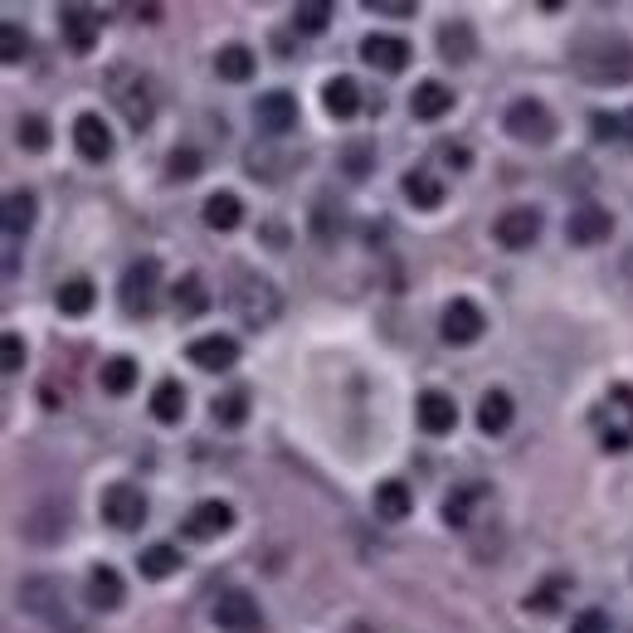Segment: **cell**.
<instances>
[{"mask_svg":"<svg viewBox=\"0 0 633 633\" xmlns=\"http://www.w3.org/2000/svg\"><path fill=\"white\" fill-rule=\"evenodd\" d=\"M575 69L590 83H629L633 78V44L619 35H595L575 44Z\"/></svg>","mask_w":633,"mask_h":633,"instance_id":"1","label":"cell"},{"mask_svg":"<svg viewBox=\"0 0 633 633\" xmlns=\"http://www.w3.org/2000/svg\"><path fill=\"white\" fill-rule=\"evenodd\" d=\"M595 429H599V448H609V453L633 448V390L629 385H614L609 390V400L595 410Z\"/></svg>","mask_w":633,"mask_h":633,"instance_id":"2","label":"cell"},{"mask_svg":"<svg viewBox=\"0 0 633 633\" xmlns=\"http://www.w3.org/2000/svg\"><path fill=\"white\" fill-rule=\"evenodd\" d=\"M156 288H161V263L137 259L127 273H122V288H117L122 312H127V317H147L151 307H156Z\"/></svg>","mask_w":633,"mask_h":633,"instance_id":"3","label":"cell"},{"mask_svg":"<svg viewBox=\"0 0 633 633\" xmlns=\"http://www.w3.org/2000/svg\"><path fill=\"white\" fill-rule=\"evenodd\" d=\"M507 132H512L517 142L546 147V142L556 137V117H551V108H546L541 98H517V103L507 108Z\"/></svg>","mask_w":633,"mask_h":633,"instance_id":"4","label":"cell"},{"mask_svg":"<svg viewBox=\"0 0 633 633\" xmlns=\"http://www.w3.org/2000/svg\"><path fill=\"white\" fill-rule=\"evenodd\" d=\"M103 522L117 526V531H137V526H147V497H142V487L112 483L108 492H103Z\"/></svg>","mask_w":633,"mask_h":633,"instance_id":"5","label":"cell"},{"mask_svg":"<svg viewBox=\"0 0 633 633\" xmlns=\"http://www.w3.org/2000/svg\"><path fill=\"white\" fill-rule=\"evenodd\" d=\"M234 312H239L249 327H268V322L278 317V293H273V283H268V278H244V283L234 288Z\"/></svg>","mask_w":633,"mask_h":633,"instance_id":"6","label":"cell"},{"mask_svg":"<svg viewBox=\"0 0 633 633\" xmlns=\"http://www.w3.org/2000/svg\"><path fill=\"white\" fill-rule=\"evenodd\" d=\"M492 234H497V244H502V249H531V244L541 239V210H531V205H512V210H502V215H497Z\"/></svg>","mask_w":633,"mask_h":633,"instance_id":"7","label":"cell"},{"mask_svg":"<svg viewBox=\"0 0 633 633\" xmlns=\"http://www.w3.org/2000/svg\"><path fill=\"white\" fill-rule=\"evenodd\" d=\"M483 327H487L483 307H478V302H468V298H453L444 307V317H439V332H444L448 346H468V341H478Z\"/></svg>","mask_w":633,"mask_h":633,"instance_id":"8","label":"cell"},{"mask_svg":"<svg viewBox=\"0 0 633 633\" xmlns=\"http://www.w3.org/2000/svg\"><path fill=\"white\" fill-rule=\"evenodd\" d=\"M254 122H259L268 137H283V132H293V122H298V98H293L288 88L259 93V103H254Z\"/></svg>","mask_w":633,"mask_h":633,"instance_id":"9","label":"cell"},{"mask_svg":"<svg viewBox=\"0 0 633 633\" xmlns=\"http://www.w3.org/2000/svg\"><path fill=\"white\" fill-rule=\"evenodd\" d=\"M215 624H220L224 633H259L263 614H259V604H254V595L229 590V595L215 599Z\"/></svg>","mask_w":633,"mask_h":633,"instance_id":"10","label":"cell"},{"mask_svg":"<svg viewBox=\"0 0 633 633\" xmlns=\"http://www.w3.org/2000/svg\"><path fill=\"white\" fill-rule=\"evenodd\" d=\"M609 210H599V205H580V210H570V220H565V239L570 244H580V249H590V244H604L609 239Z\"/></svg>","mask_w":633,"mask_h":633,"instance_id":"11","label":"cell"},{"mask_svg":"<svg viewBox=\"0 0 633 633\" xmlns=\"http://www.w3.org/2000/svg\"><path fill=\"white\" fill-rule=\"evenodd\" d=\"M414 419H419L424 434H453L458 405H453V395H444V390H424L419 405H414Z\"/></svg>","mask_w":633,"mask_h":633,"instance_id":"12","label":"cell"},{"mask_svg":"<svg viewBox=\"0 0 633 633\" xmlns=\"http://www.w3.org/2000/svg\"><path fill=\"white\" fill-rule=\"evenodd\" d=\"M190 366H200V371H234L239 366V341L234 336H200V341H190Z\"/></svg>","mask_w":633,"mask_h":633,"instance_id":"13","label":"cell"},{"mask_svg":"<svg viewBox=\"0 0 633 633\" xmlns=\"http://www.w3.org/2000/svg\"><path fill=\"white\" fill-rule=\"evenodd\" d=\"M361 59L375 64L380 74H400V69H410V44H405V39H395V35H366Z\"/></svg>","mask_w":633,"mask_h":633,"instance_id":"14","label":"cell"},{"mask_svg":"<svg viewBox=\"0 0 633 633\" xmlns=\"http://www.w3.org/2000/svg\"><path fill=\"white\" fill-rule=\"evenodd\" d=\"M59 25H64V39H69L74 54L98 49V10H88V5H64V10H59Z\"/></svg>","mask_w":633,"mask_h":633,"instance_id":"15","label":"cell"},{"mask_svg":"<svg viewBox=\"0 0 633 633\" xmlns=\"http://www.w3.org/2000/svg\"><path fill=\"white\" fill-rule=\"evenodd\" d=\"M74 147L83 161H108L112 156V132H108V122L98 117V112H83L74 122Z\"/></svg>","mask_w":633,"mask_h":633,"instance_id":"16","label":"cell"},{"mask_svg":"<svg viewBox=\"0 0 633 633\" xmlns=\"http://www.w3.org/2000/svg\"><path fill=\"white\" fill-rule=\"evenodd\" d=\"M229 526H234V507L229 502H200V507H190L186 536L190 541H210V536H224Z\"/></svg>","mask_w":633,"mask_h":633,"instance_id":"17","label":"cell"},{"mask_svg":"<svg viewBox=\"0 0 633 633\" xmlns=\"http://www.w3.org/2000/svg\"><path fill=\"white\" fill-rule=\"evenodd\" d=\"M448 108H453V93H448L439 78H424V83L410 93V112L419 117V122H439Z\"/></svg>","mask_w":633,"mask_h":633,"instance_id":"18","label":"cell"},{"mask_svg":"<svg viewBox=\"0 0 633 633\" xmlns=\"http://www.w3.org/2000/svg\"><path fill=\"white\" fill-rule=\"evenodd\" d=\"M122 599H127V580H122L112 565H98V570L88 575V604L108 614V609H117Z\"/></svg>","mask_w":633,"mask_h":633,"instance_id":"19","label":"cell"},{"mask_svg":"<svg viewBox=\"0 0 633 633\" xmlns=\"http://www.w3.org/2000/svg\"><path fill=\"white\" fill-rule=\"evenodd\" d=\"M414 507L410 497V483H400V478H385V483L375 487V512H380V522H405Z\"/></svg>","mask_w":633,"mask_h":633,"instance_id":"20","label":"cell"},{"mask_svg":"<svg viewBox=\"0 0 633 633\" xmlns=\"http://www.w3.org/2000/svg\"><path fill=\"white\" fill-rule=\"evenodd\" d=\"M512 414H517V405H512L507 390H487L483 405H478V429L483 434H507L512 429Z\"/></svg>","mask_w":633,"mask_h":633,"instance_id":"21","label":"cell"},{"mask_svg":"<svg viewBox=\"0 0 633 633\" xmlns=\"http://www.w3.org/2000/svg\"><path fill=\"white\" fill-rule=\"evenodd\" d=\"M439 49H444V59H453V64H468V59L478 54L473 25H468V20H448L444 30H439Z\"/></svg>","mask_w":633,"mask_h":633,"instance_id":"22","label":"cell"},{"mask_svg":"<svg viewBox=\"0 0 633 633\" xmlns=\"http://www.w3.org/2000/svg\"><path fill=\"white\" fill-rule=\"evenodd\" d=\"M215 74L224 83H249L254 78V49L249 44H224L220 54H215Z\"/></svg>","mask_w":633,"mask_h":633,"instance_id":"23","label":"cell"},{"mask_svg":"<svg viewBox=\"0 0 633 633\" xmlns=\"http://www.w3.org/2000/svg\"><path fill=\"white\" fill-rule=\"evenodd\" d=\"M322 108L332 112V117H356L361 112V88H356V78H332L327 88H322Z\"/></svg>","mask_w":633,"mask_h":633,"instance_id":"24","label":"cell"},{"mask_svg":"<svg viewBox=\"0 0 633 633\" xmlns=\"http://www.w3.org/2000/svg\"><path fill=\"white\" fill-rule=\"evenodd\" d=\"M151 414H156L161 424H181V414H186V385H181V380H161V385L151 390Z\"/></svg>","mask_w":633,"mask_h":633,"instance_id":"25","label":"cell"},{"mask_svg":"<svg viewBox=\"0 0 633 633\" xmlns=\"http://www.w3.org/2000/svg\"><path fill=\"white\" fill-rule=\"evenodd\" d=\"M400 186H405V195H410L414 210H439V205H444V181H439V176H429V171H410Z\"/></svg>","mask_w":633,"mask_h":633,"instance_id":"26","label":"cell"},{"mask_svg":"<svg viewBox=\"0 0 633 633\" xmlns=\"http://www.w3.org/2000/svg\"><path fill=\"white\" fill-rule=\"evenodd\" d=\"M171 307H176V317H200L205 307H210V293H205V283L186 273L176 288H171Z\"/></svg>","mask_w":633,"mask_h":633,"instance_id":"27","label":"cell"},{"mask_svg":"<svg viewBox=\"0 0 633 633\" xmlns=\"http://www.w3.org/2000/svg\"><path fill=\"white\" fill-rule=\"evenodd\" d=\"M239 220H244V205H239V195H229V190H220V195H210L205 200V224L210 229H239Z\"/></svg>","mask_w":633,"mask_h":633,"instance_id":"28","label":"cell"},{"mask_svg":"<svg viewBox=\"0 0 633 633\" xmlns=\"http://www.w3.org/2000/svg\"><path fill=\"white\" fill-rule=\"evenodd\" d=\"M487 487L483 483H463V487H453L444 497V522L448 526H468V517H473V502L483 497Z\"/></svg>","mask_w":633,"mask_h":633,"instance_id":"29","label":"cell"},{"mask_svg":"<svg viewBox=\"0 0 633 633\" xmlns=\"http://www.w3.org/2000/svg\"><path fill=\"white\" fill-rule=\"evenodd\" d=\"M35 224V195L30 190H10L5 195V234L15 239V234H25Z\"/></svg>","mask_w":633,"mask_h":633,"instance_id":"30","label":"cell"},{"mask_svg":"<svg viewBox=\"0 0 633 633\" xmlns=\"http://www.w3.org/2000/svg\"><path fill=\"white\" fill-rule=\"evenodd\" d=\"M98 385H103L108 395H127V390L137 385V361H132V356H112L108 366L98 371Z\"/></svg>","mask_w":633,"mask_h":633,"instance_id":"31","label":"cell"},{"mask_svg":"<svg viewBox=\"0 0 633 633\" xmlns=\"http://www.w3.org/2000/svg\"><path fill=\"white\" fill-rule=\"evenodd\" d=\"M137 565H142L147 580H166V575L181 570V551H176V546H147V551L137 556Z\"/></svg>","mask_w":633,"mask_h":633,"instance_id":"32","label":"cell"},{"mask_svg":"<svg viewBox=\"0 0 633 633\" xmlns=\"http://www.w3.org/2000/svg\"><path fill=\"white\" fill-rule=\"evenodd\" d=\"M93 298H98V288H93L88 278H69V283L59 288V312H64V317H83V312L93 307Z\"/></svg>","mask_w":633,"mask_h":633,"instance_id":"33","label":"cell"},{"mask_svg":"<svg viewBox=\"0 0 633 633\" xmlns=\"http://www.w3.org/2000/svg\"><path fill=\"white\" fill-rule=\"evenodd\" d=\"M293 25H298L302 35H322L332 25V5L327 0H298L293 5Z\"/></svg>","mask_w":633,"mask_h":633,"instance_id":"34","label":"cell"},{"mask_svg":"<svg viewBox=\"0 0 633 633\" xmlns=\"http://www.w3.org/2000/svg\"><path fill=\"white\" fill-rule=\"evenodd\" d=\"M210 414H215V424H224V429H239V424L249 419V395H244V390H229V395H220V400L210 405Z\"/></svg>","mask_w":633,"mask_h":633,"instance_id":"35","label":"cell"},{"mask_svg":"<svg viewBox=\"0 0 633 633\" xmlns=\"http://www.w3.org/2000/svg\"><path fill=\"white\" fill-rule=\"evenodd\" d=\"M346 229V215H341V205L336 200H317V210H312V234L327 244V239H336Z\"/></svg>","mask_w":633,"mask_h":633,"instance_id":"36","label":"cell"},{"mask_svg":"<svg viewBox=\"0 0 633 633\" xmlns=\"http://www.w3.org/2000/svg\"><path fill=\"white\" fill-rule=\"evenodd\" d=\"M200 171H205V156L195 147H176L166 156V176H171V181H195Z\"/></svg>","mask_w":633,"mask_h":633,"instance_id":"37","label":"cell"},{"mask_svg":"<svg viewBox=\"0 0 633 633\" xmlns=\"http://www.w3.org/2000/svg\"><path fill=\"white\" fill-rule=\"evenodd\" d=\"M117 108H122V117H127L132 127H147L151 122V98L142 93V83L127 88V93H117Z\"/></svg>","mask_w":633,"mask_h":633,"instance_id":"38","label":"cell"},{"mask_svg":"<svg viewBox=\"0 0 633 633\" xmlns=\"http://www.w3.org/2000/svg\"><path fill=\"white\" fill-rule=\"evenodd\" d=\"M15 142H20L25 151H44V147H49V122L35 117V112H30V117H20V122H15Z\"/></svg>","mask_w":633,"mask_h":633,"instance_id":"39","label":"cell"},{"mask_svg":"<svg viewBox=\"0 0 633 633\" xmlns=\"http://www.w3.org/2000/svg\"><path fill=\"white\" fill-rule=\"evenodd\" d=\"M25 49H30V39L20 35V25H0V59L5 64H20Z\"/></svg>","mask_w":633,"mask_h":633,"instance_id":"40","label":"cell"},{"mask_svg":"<svg viewBox=\"0 0 633 633\" xmlns=\"http://www.w3.org/2000/svg\"><path fill=\"white\" fill-rule=\"evenodd\" d=\"M565 590H570V580H565V575H551L536 595L526 599V609H556V595H565Z\"/></svg>","mask_w":633,"mask_h":633,"instance_id":"41","label":"cell"},{"mask_svg":"<svg viewBox=\"0 0 633 633\" xmlns=\"http://www.w3.org/2000/svg\"><path fill=\"white\" fill-rule=\"evenodd\" d=\"M590 132H595L599 142H619V137H624V117H614V112H590Z\"/></svg>","mask_w":633,"mask_h":633,"instance_id":"42","label":"cell"},{"mask_svg":"<svg viewBox=\"0 0 633 633\" xmlns=\"http://www.w3.org/2000/svg\"><path fill=\"white\" fill-rule=\"evenodd\" d=\"M0 361H5V371H10V375H15L20 366H25V341H20L15 332H5V336H0Z\"/></svg>","mask_w":633,"mask_h":633,"instance_id":"43","label":"cell"},{"mask_svg":"<svg viewBox=\"0 0 633 633\" xmlns=\"http://www.w3.org/2000/svg\"><path fill=\"white\" fill-rule=\"evenodd\" d=\"M570 633H609V614L604 609H585V614H575Z\"/></svg>","mask_w":633,"mask_h":633,"instance_id":"44","label":"cell"},{"mask_svg":"<svg viewBox=\"0 0 633 633\" xmlns=\"http://www.w3.org/2000/svg\"><path fill=\"white\" fill-rule=\"evenodd\" d=\"M371 161H375L371 147H351V151H346V176H351V181H361V176L371 171Z\"/></svg>","mask_w":633,"mask_h":633,"instance_id":"45","label":"cell"},{"mask_svg":"<svg viewBox=\"0 0 633 633\" xmlns=\"http://www.w3.org/2000/svg\"><path fill=\"white\" fill-rule=\"evenodd\" d=\"M366 10L390 15V20H405V15H414V0H366Z\"/></svg>","mask_w":633,"mask_h":633,"instance_id":"46","label":"cell"},{"mask_svg":"<svg viewBox=\"0 0 633 633\" xmlns=\"http://www.w3.org/2000/svg\"><path fill=\"white\" fill-rule=\"evenodd\" d=\"M444 156L453 161V166H468V151H463V147H444Z\"/></svg>","mask_w":633,"mask_h":633,"instance_id":"47","label":"cell"},{"mask_svg":"<svg viewBox=\"0 0 633 633\" xmlns=\"http://www.w3.org/2000/svg\"><path fill=\"white\" fill-rule=\"evenodd\" d=\"M624 137H629V142H633V108L624 112Z\"/></svg>","mask_w":633,"mask_h":633,"instance_id":"48","label":"cell"}]
</instances>
